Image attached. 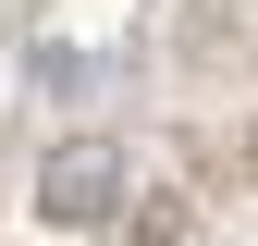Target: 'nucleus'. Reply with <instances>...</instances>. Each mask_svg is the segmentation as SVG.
Masks as SVG:
<instances>
[{
    "label": "nucleus",
    "mask_w": 258,
    "mask_h": 246,
    "mask_svg": "<svg viewBox=\"0 0 258 246\" xmlns=\"http://www.w3.org/2000/svg\"><path fill=\"white\" fill-rule=\"evenodd\" d=\"M37 209H49V222H111V209H123V148L111 136H61L37 160Z\"/></svg>",
    "instance_id": "nucleus-1"
}]
</instances>
